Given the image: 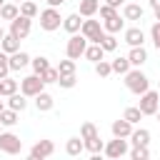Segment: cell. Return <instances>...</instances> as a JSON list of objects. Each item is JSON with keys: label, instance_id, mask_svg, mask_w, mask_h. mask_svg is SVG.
Segmentation results:
<instances>
[{"label": "cell", "instance_id": "cell-1", "mask_svg": "<svg viewBox=\"0 0 160 160\" xmlns=\"http://www.w3.org/2000/svg\"><path fill=\"white\" fill-rule=\"evenodd\" d=\"M125 85H128V90L135 92V95H142L145 90H150V80H148V75H145L140 68L125 72Z\"/></svg>", "mask_w": 160, "mask_h": 160}, {"label": "cell", "instance_id": "cell-2", "mask_svg": "<svg viewBox=\"0 0 160 160\" xmlns=\"http://www.w3.org/2000/svg\"><path fill=\"white\" fill-rule=\"evenodd\" d=\"M85 48H88V38L80 32H72L70 35V40H68V45H65V55L68 58H72V60H80V55H85Z\"/></svg>", "mask_w": 160, "mask_h": 160}, {"label": "cell", "instance_id": "cell-3", "mask_svg": "<svg viewBox=\"0 0 160 160\" xmlns=\"http://www.w3.org/2000/svg\"><path fill=\"white\" fill-rule=\"evenodd\" d=\"M42 88H45V80L38 72H32V75H28V78L20 80V92L28 95V98H35L38 92H42Z\"/></svg>", "mask_w": 160, "mask_h": 160}, {"label": "cell", "instance_id": "cell-4", "mask_svg": "<svg viewBox=\"0 0 160 160\" xmlns=\"http://www.w3.org/2000/svg\"><path fill=\"white\" fill-rule=\"evenodd\" d=\"M62 25V18H60V10L58 8H48V10H42L40 12V28L42 30H48V32H52V30H58Z\"/></svg>", "mask_w": 160, "mask_h": 160}, {"label": "cell", "instance_id": "cell-5", "mask_svg": "<svg viewBox=\"0 0 160 160\" xmlns=\"http://www.w3.org/2000/svg\"><path fill=\"white\" fill-rule=\"evenodd\" d=\"M138 108L142 110V115H155L158 108H160V92L158 90H145L140 95V105Z\"/></svg>", "mask_w": 160, "mask_h": 160}, {"label": "cell", "instance_id": "cell-6", "mask_svg": "<svg viewBox=\"0 0 160 160\" xmlns=\"http://www.w3.org/2000/svg\"><path fill=\"white\" fill-rule=\"evenodd\" d=\"M20 150H22V140H20L15 132H0V152L18 155Z\"/></svg>", "mask_w": 160, "mask_h": 160}, {"label": "cell", "instance_id": "cell-7", "mask_svg": "<svg viewBox=\"0 0 160 160\" xmlns=\"http://www.w3.org/2000/svg\"><path fill=\"white\" fill-rule=\"evenodd\" d=\"M80 32L88 38V42H100V38L105 35V28L100 25V20H82Z\"/></svg>", "mask_w": 160, "mask_h": 160}, {"label": "cell", "instance_id": "cell-8", "mask_svg": "<svg viewBox=\"0 0 160 160\" xmlns=\"http://www.w3.org/2000/svg\"><path fill=\"white\" fill-rule=\"evenodd\" d=\"M30 20H32V18L18 15L15 20H10V32H12L18 40H25V38L30 35Z\"/></svg>", "mask_w": 160, "mask_h": 160}, {"label": "cell", "instance_id": "cell-9", "mask_svg": "<svg viewBox=\"0 0 160 160\" xmlns=\"http://www.w3.org/2000/svg\"><path fill=\"white\" fill-rule=\"evenodd\" d=\"M55 152V142L52 140H38L32 148H30V158L32 160H45Z\"/></svg>", "mask_w": 160, "mask_h": 160}, {"label": "cell", "instance_id": "cell-10", "mask_svg": "<svg viewBox=\"0 0 160 160\" xmlns=\"http://www.w3.org/2000/svg\"><path fill=\"white\" fill-rule=\"evenodd\" d=\"M102 152H105L108 158H112V160L122 158V155L128 152V138H115V140H110V142L102 148Z\"/></svg>", "mask_w": 160, "mask_h": 160}, {"label": "cell", "instance_id": "cell-11", "mask_svg": "<svg viewBox=\"0 0 160 160\" xmlns=\"http://www.w3.org/2000/svg\"><path fill=\"white\" fill-rule=\"evenodd\" d=\"M110 130H112L115 138H130V132H132V122L125 120V118H120V120H115V122L110 125Z\"/></svg>", "mask_w": 160, "mask_h": 160}, {"label": "cell", "instance_id": "cell-12", "mask_svg": "<svg viewBox=\"0 0 160 160\" xmlns=\"http://www.w3.org/2000/svg\"><path fill=\"white\" fill-rule=\"evenodd\" d=\"M125 42H128L130 48H138V45L145 42V32H142L140 28H128V30H125Z\"/></svg>", "mask_w": 160, "mask_h": 160}, {"label": "cell", "instance_id": "cell-13", "mask_svg": "<svg viewBox=\"0 0 160 160\" xmlns=\"http://www.w3.org/2000/svg\"><path fill=\"white\" fill-rule=\"evenodd\" d=\"M128 60H130V65H132V68H140V65L148 60V50H145L142 45H138V48H130V52H128Z\"/></svg>", "mask_w": 160, "mask_h": 160}, {"label": "cell", "instance_id": "cell-14", "mask_svg": "<svg viewBox=\"0 0 160 160\" xmlns=\"http://www.w3.org/2000/svg\"><path fill=\"white\" fill-rule=\"evenodd\" d=\"M82 15L80 12H72V15H68V18H62V28L72 35V32H80V28H82V20H80Z\"/></svg>", "mask_w": 160, "mask_h": 160}, {"label": "cell", "instance_id": "cell-15", "mask_svg": "<svg viewBox=\"0 0 160 160\" xmlns=\"http://www.w3.org/2000/svg\"><path fill=\"white\" fill-rule=\"evenodd\" d=\"M0 50H5L8 55H12V52H18V50H20V40H18L12 32H5V38L0 40Z\"/></svg>", "mask_w": 160, "mask_h": 160}, {"label": "cell", "instance_id": "cell-16", "mask_svg": "<svg viewBox=\"0 0 160 160\" xmlns=\"http://www.w3.org/2000/svg\"><path fill=\"white\" fill-rule=\"evenodd\" d=\"M30 55L28 52H22V50H18V52H12L10 55V70H22L25 65H30Z\"/></svg>", "mask_w": 160, "mask_h": 160}, {"label": "cell", "instance_id": "cell-17", "mask_svg": "<svg viewBox=\"0 0 160 160\" xmlns=\"http://www.w3.org/2000/svg\"><path fill=\"white\" fill-rule=\"evenodd\" d=\"M8 108L22 112V110L28 108V95H22V92H12V95H8Z\"/></svg>", "mask_w": 160, "mask_h": 160}, {"label": "cell", "instance_id": "cell-18", "mask_svg": "<svg viewBox=\"0 0 160 160\" xmlns=\"http://www.w3.org/2000/svg\"><path fill=\"white\" fill-rule=\"evenodd\" d=\"M35 108L40 110V112H48V110H52V95L50 92H38L35 95Z\"/></svg>", "mask_w": 160, "mask_h": 160}, {"label": "cell", "instance_id": "cell-19", "mask_svg": "<svg viewBox=\"0 0 160 160\" xmlns=\"http://www.w3.org/2000/svg\"><path fill=\"white\" fill-rule=\"evenodd\" d=\"M82 150H85V140H82V138H70V140L65 142V152L72 155V158H78Z\"/></svg>", "mask_w": 160, "mask_h": 160}, {"label": "cell", "instance_id": "cell-20", "mask_svg": "<svg viewBox=\"0 0 160 160\" xmlns=\"http://www.w3.org/2000/svg\"><path fill=\"white\" fill-rule=\"evenodd\" d=\"M98 10H100V0H80V10L78 12L82 18H92Z\"/></svg>", "mask_w": 160, "mask_h": 160}, {"label": "cell", "instance_id": "cell-21", "mask_svg": "<svg viewBox=\"0 0 160 160\" xmlns=\"http://www.w3.org/2000/svg\"><path fill=\"white\" fill-rule=\"evenodd\" d=\"M122 18L125 20H142V8L138 2H128L122 8Z\"/></svg>", "mask_w": 160, "mask_h": 160}, {"label": "cell", "instance_id": "cell-22", "mask_svg": "<svg viewBox=\"0 0 160 160\" xmlns=\"http://www.w3.org/2000/svg\"><path fill=\"white\" fill-rule=\"evenodd\" d=\"M130 142L132 145H148L150 142V130H145V128H132V132H130Z\"/></svg>", "mask_w": 160, "mask_h": 160}, {"label": "cell", "instance_id": "cell-23", "mask_svg": "<svg viewBox=\"0 0 160 160\" xmlns=\"http://www.w3.org/2000/svg\"><path fill=\"white\" fill-rule=\"evenodd\" d=\"M20 15V5L18 2H5L2 8H0V18L2 20H15Z\"/></svg>", "mask_w": 160, "mask_h": 160}, {"label": "cell", "instance_id": "cell-24", "mask_svg": "<svg viewBox=\"0 0 160 160\" xmlns=\"http://www.w3.org/2000/svg\"><path fill=\"white\" fill-rule=\"evenodd\" d=\"M102 55H105V50H102L98 42H92V45H88V48H85V58H88L90 62H100V60H102Z\"/></svg>", "mask_w": 160, "mask_h": 160}, {"label": "cell", "instance_id": "cell-25", "mask_svg": "<svg viewBox=\"0 0 160 160\" xmlns=\"http://www.w3.org/2000/svg\"><path fill=\"white\" fill-rule=\"evenodd\" d=\"M122 25H125V20H120V15H115V18H108L102 28H105V32H112L115 35V32L122 30Z\"/></svg>", "mask_w": 160, "mask_h": 160}, {"label": "cell", "instance_id": "cell-26", "mask_svg": "<svg viewBox=\"0 0 160 160\" xmlns=\"http://www.w3.org/2000/svg\"><path fill=\"white\" fill-rule=\"evenodd\" d=\"M0 122H2L5 128H12V125L18 122V110H12V108H5V110L0 112Z\"/></svg>", "mask_w": 160, "mask_h": 160}, {"label": "cell", "instance_id": "cell-27", "mask_svg": "<svg viewBox=\"0 0 160 160\" xmlns=\"http://www.w3.org/2000/svg\"><path fill=\"white\" fill-rule=\"evenodd\" d=\"M98 45H100L105 52H112V50L118 48V40H115V35H112V32H105V35L100 38V42H98Z\"/></svg>", "mask_w": 160, "mask_h": 160}, {"label": "cell", "instance_id": "cell-28", "mask_svg": "<svg viewBox=\"0 0 160 160\" xmlns=\"http://www.w3.org/2000/svg\"><path fill=\"white\" fill-rule=\"evenodd\" d=\"M30 65H32V72H38V75H42V72L50 68V62H48V58H45V55L32 58V60H30Z\"/></svg>", "mask_w": 160, "mask_h": 160}, {"label": "cell", "instance_id": "cell-29", "mask_svg": "<svg viewBox=\"0 0 160 160\" xmlns=\"http://www.w3.org/2000/svg\"><path fill=\"white\" fill-rule=\"evenodd\" d=\"M110 65H112V72H118V75H125V72H128V70L132 68L128 58H115V60H112Z\"/></svg>", "mask_w": 160, "mask_h": 160}, {"label": "cell", "instance_id": "cell-30", "mask_svg": "<svg viewBox=\"0 0 160 160\" xmlns=\"http://www.w3.org/2000/svg\"><path fill=\"white\" fill-rule=\"evenodd\" d=\"M20 15H25V18H35V15H38V5H35L32 0H22V2H20Z\"/></svg>", "mask_w": 160, "mask_h": 160}, {"label": "cell", "instance_id": "cell-31", "mask_svg": "<svg viewBox=\"0 0 160 160\" xmlns=\"http://www.w3.org/2000/svg\"><path fill=\"white\" fill-rule=\"evenodd\" d=\"M0 85H2V98H8V95H12V92H18V80H12V78H2V80H0Z\"/></svg>", "mask_w": 160, "mask_h": 160}, {"label": "cell", "instance_id": "cell-32", "mask_svg": "<svg viewBox=\"0 0 160 160\" xmlns=\"http://www.w3.org/2000/svg\"><path fill=\"white\" fill-rule=\"evenodd\" d=\"M102 148H105V145H102L100 135H98V138H92V140H85V150H88V152H92V155H100V152H102Z\"/></svg>", "mask_w": 160, "mask_h": 160}, {"label": "cell", "instance_id": "cell-33", "mask_svg": "<svg viewBox=\"0 0 160 160\" xmlns=\"http://www.w3.org/2000/svg\"><path fill=\"white\" fill-rule=\"evenodd\" d=\"M130 158H132V160H148V158H150V150H148V145H132V150H130Z\"/></svg>", "mask_w": 160, "mask_h": 160}, {"label": "cell", "instance_id": "cell-34", "mask_svg": "<svg viewBox=\"0 0 160 160\" xmlns=\"http://www.w3.org/2000/svg\"><path fill=\"white\" fill-rule=\"evenodd\" d=\"M122 118H125V120H130L132 125H138V122L142 120V110H140V108H128V110L122 112Z\"/></svg>", "mask_w": 160, "mask_h": 160}, {"label": "cell", "instance_id": "cell-35", "mask_svg": "<svg viewBox=\"0 0 160 160\" xmlns=\"http://www.w3.org/2000/svg\"><path fill=\"white\" fill-rule=\"evenodd\" d=\"M80 138H82V140H92V138H98V128H95L92 122H82V128H80Z\"/></svg>", "mask_w": 160, "mask_h": 160}, {"label": "cell", "instance_id": "cell-36", "mask_svg": "<svg viewBox=\"0 0 160 160\" xmlns=\"http://www.w3.org/2000/svg\"><path fill=\"white\" fill-rule=\"evenodd\" d=\"M58 72H60V75H72V72H75V60H72V58H68V60H60V65H58Z\"/></svg>", "mask_w": 160, "mask_h": 160}, {"label": "cell", "instance_id": "cell-37", "mask_svg": "<svg viewBox=\"0 0 160 160\" xmlns=\"http://www.w3.org/2000/svg\"><path fill=\"white\" fill-rule=\"evenodd\" d=\"M8 72H10V55L5 50H0V80L8 78Z\"/></svg>", "mask_w": 160, "mask_h": 160}, {"label": "cell", "instance_id": "cell-38", "mask_svg": "<svg viewBox=\"0 0 160 160\" xmlns=\"http://www.w3.org/2000/svg\"><path fill=\"white\" fill-rule=\"evenodd\" d=\"M95 72H98L100 78H108V75L112 72V65L105 62V60H100V62H95Z\"/></svg>", "mask_w": 160, "mask_h": 160}, {"label": "cell", "instance_id": "cell-39", "mask_svg": "<svg viewBox=\"0 0 160 160\" xmlns=\"http://www.w3.org/2000/svg\"><path fill=\"white\" fill-rule=\"evenodd\" d=\"M42 80H45V85H50V82H58V78H60V72H58V68H48L42 75H40Z\"/></svg>", "mask_w": 160, "mask_h": 160}, {"label": "cell", "instance_id": "cell-40", "mask_svg": "<svg viewBox=\"0 0 160 160\" xmlns=\"http://www.w3.org/2000/svg\"><path fill=\"white\" fill-rule=\"evenodd\" d=\"M75 82H78L75 72H72V75H60V78H58V85H60V88H68V90L75 88Z\"/></svg>", "mask_w": 160, "mask_h": 160}, {"label": "cell", "instance_id": "cell-41", "mask_svg": "<svg viewBox=\"0 0 160 160\" xmlns=\"http://www.w3.org/2000/svg\"><path fill=\"white\" fill-rule=\"evenodd\" d=\"M98 12H100V18H102V20H108V18H115V15H118V8H112V5H108V2H105V5H100V10H98Z\"/></svg>", "mask_w": 160, "mask_h": 160}, {"label": "cell", "instance_id": "cell-42", "mask_svg": "<svg viewBox=\"0 0 160 160\" xmlns=\"http://www.w3.org/2000/svg\"><path fill=\"white\" fill-rule=\"evenodd\" d=\"M150 38H152L155 48L160 50V20H158V22H152V28H150Z\"/></svg>", "mask_w": 160, "mask_h": 160}, {"label": "cell", "instance_id": "cell-43", "mask_svg": "<svg viewBox=\"0 0 160 160\" xmlns=\"http://www.w3.org/2000/svg\"><path fill=\"white\" fill-rule=\"evenodd\" d=\"M105 2H108V5H112V8H120L125 0H105Z\"/></svg>", "mask_w": 160, "mask_h": 160}, {"label": "cell", "instance_id": "cell-44", "mask_svg": "<svg viewBox=\"0 0 160 160\" xmlns=\"http://www.w3.org/2000/svg\"><path fill=\"white\" fill-rule=\"evenodd\" d=\"M62 2H68V0H48V5H52V8H60Z\"/></svg>", "mask_w": 160, "mask_h": 160}, {"label": "cell", "instance_id": "cell-45", "mask_svg": "<svg viewBox=\"0 0 160 160\" xmlns=\"http://www.w3.org/2000/svg\"><path fill=\"white\" fill-rule=\"evenodd\" d=\"M150 8L152 10H160V0H150Z\"/></svg>", "mask_w": 160, "mask_h": 160}, {"label": "cell", "instance_id": "cell-46", "mask_svg": "<svg viewBox=\"0 0 160 160\" xmlns=\"http://www.w3.org/2000/svg\"><path fill=\"white\" fill-rule=\"evenodd\" d=\"M2 38H5V30H2V25H0V40H2Z\"/></svg>", "mask_w": 160, "mask_h": 160}, {"label": "cell", "instance_id": "cell-47", "mask_svg": "<svg viewBox=\"0 0 160 160\" xmlns=\"http://www.w3.org/2000/svg\"><path fill=\"white\" fill-rule=\"evenodd\" d=\"M0 98H2V95H0ZM2 110H5V102H2V100H0V112H2Z\"/></svg>", "mask_w": 160, "mask_h": 160}, {"label": "cell", "instance_id": "cell-48", "mask_svg": "<svg viewBox=\"0 0 160 160\" xmlns=\"http://www.w3.org/2000/svg\"><path fill=\"white\" fill-rule=\"evenodd\" d=\"M155 18H158V20H160V10H155Z\"/></svg>", "mask_w": 160, "mask_h": 160}, {"label": "cell", "instance_id": "cell-49", "mask_svg": "<svg viewBox=\"0 0 160 160\" xmlns=\"http://www.w3.org/2000/svg\"><path fill=\"white\" fill-rule=\"evenodd\" d=\"M155 115H158V120H160V108H158V112H155Z\"/></svg>", "mask_w": 160, "mask_h": 160}, {"label": "cell", "instance_id": "cell-50", "mask_svg": "<svg viewBox=\"0 0 160 160\" xmlns=\"http://www.w3.org/2000/svg\"><path fill=\"white\" fill-rule=\"evenodd\" d=\"M2 5H5V0H0V8H2Z\"/></svg>", "mask_w": 160, "mask_h": 160}, {"label": "cell", "instance_id": "cell-51", "mask_svg": "<svg viewBox=\"0 0 160 160\" xmlns=\"http://www.w3.org/2000/svg\"><path fill=\"white\" fill-rule=\"evenodd\" d=\"M12 2H18V5H20V2H22V0H12Z\"/></svg>", "mask_w": 160, "mask_h": 160}, {"label": "cell", "instance_id": "cell-52", "mask_svg": "<svg viewBox=\"0 0 160 160\" xmlns=\"http://www.w3.org/2000/svg\"><path fill=\"white\" fill-rule=\"evenodd\" d=\"M0 132H2V122H0Z\"/></svg>", "mask_w": 160, "mask_h": 160}, {"label": "cell", "instance_id": "cell-53", "mask_svg": "<svg viewBox=\"0 0 160 160\" xmlns=\"http://www.w3.org/2000/svg\"><path fill=\"white\" fill-rule=\"evenodd\" d=\"M0 95H2V85H0Z\"/></svg>", "mask_w": 160, "mask_h": 160}, {"label": "cell", "instance_id": "cell-54", "mask_svg": "<svg viewBox=\"0 0 160 160\" xmlns=\"http://www.w3.org/2000/svg\"><path fill=\"white\" fill-rule=\"evenodd\" d=\"M158 92H160V85H158Z\"/></svg>", "mask_w": 160, "mask_h": 160}]
</instances>
